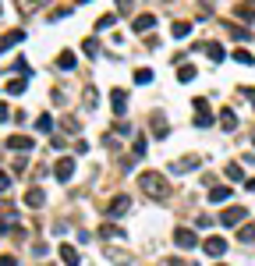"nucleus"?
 I'll use <instances>...</instances> for the list:
<instances>
[{
  "label": "nucleus",
  "mask_w": 255,
  "mask_h": 266,
  "mask_svg": "<svg viewBox=\"0 0 255 266\" xmlns=\"http://www.w3.org/2000/svg\"><path fill=\"white\" fill-rule=\"evenodd\" d=\"M238 242H255V224H244L238 231Z\"/></svg>",
  "instance_id": "nucleus-18"
},
{
  "label": "nucleus",
  "mask_w": 255,
  "mask_h": 266,
  "mask_svg": "<svg viewBox=\"0 0 255 266\" xmlns=\"http://www.w3.org/2000/svg\"><path fill=\"white\" fill-rule=\"evenodd\" d=\"M60 259H64V262H68V266H78V252H74V248H71V245H68V242H64V245H60Z\"/></svg>",
  "instance_id": "nucleus-15"
},
{
  "label": "nucleus",
  "mask_w": 255,
  "mask_h": 266,
  "mask_svg": "<svg viewBox=\"0 0 255 266\" xmlns=\"http://www.w3.org/2000/svg\"><path fill=\"white\" fill-rule=\"evenodd\" d=\"M206 54H209V60H216V64L224 60V46H220V43H209V46H206Z\"/></svg>",
  "instance_id": "nucleus-17"
},
{
  "label": "nucleus",
  "mask_w": 255,
  "mask_h": 266,
  "mask_svg": "<svg viewBox=\"0 0 255 266\" xmlns=\"http://www.w3.org/2000/svg\"><path fill=\"white\" fill-rule=\"evenodd\" d=\"M82 50H85V54H89V57H96V54H100V46H96V43H92V40H89V43H85V46H82Z\"/></svg>",
  "instance_id": "nucleus-31"
},
{
  "label": "nucleus",
  "mask_w": 255,
  "mask_h": 266,
  "mask_svg": "<svg viewBox=\"0 0 255 266\" xmlns=\"http://www.w3.org/2000/svg\"><path fill=\"white\" fill-rule=\"evenodd\" d=\"M152 25H156V14H138V18L132 22V28H135V32H149Z\"/></svg>",
  "instance_id": "nucleus-11"
},
{
  "label": "nucleus",
  "mask_w": 255,
  "mask_h": 266,
  "mask_svg": "<svg viewBox=\"0 0 255 266\" xmlns=\"http://www.w3.org/2000/svg\"><path fill=\"white\" fill-rule=\"evenodd\" d=\"M138 181H142V188H146V192H149L152 199H166V196H170V188H166V178H163V174H156V170H146Z\"/></svg>",
  "instance_id": "nucleus-1"
},
{
  "label": "nucleus",
  "mask_w": 255,
  "mask_h": 266,
  "mask_svg": "<svg viewBox=\"0 0 255 266\" xmlns=\"http://www.w3.org/2000/svg\"><path fill=\"white\" fill-rule=\"evenodd\" d=\"M135 82H138V86H149V82H152V71L138 68V71H135Z\"/></svg>",
  "instance_id": "nucleus-25"
},
{
  "label": "nucleus",
  "mask_w": 255,
  "mask_h": 266,
  "mask_svg": "<svg viewBox=\"0 0 255 266\" xmlns=\"http://www.w3.org/2000/svg\"><path fill=\"white\" fill-rule=\"evenodd\" d=\"M178 78H181V82H192V78H195V68H192V64H181Z\"/></svg>",
  "instance_id": "nucleus-24"
},
{
  "label": "nucleus",
  "mask_w": 255,
  "mask_h": 266,
  "mask_svg": "<svg viewBox=\"0 0 255 266\" xmlns=\"http://www.w3.org/2000/svg\"><path fill=\"white\" fill-rule=\"evenodd\" d=\"M57 64H60V68H68V71H71V68H74V54H71V50H64V54H60V57H57Z\"/></svg>",
  "instance_id": "nucleus-23"
},
{
  "label": "nucleus",
  "mask_w": 255,
  "mask_h": 266,
  "mask_svg": "<svg viewBox=\"0 0 255 266\" xmlns=\"http://www.w3.org/2000/svg\"><path fill=\"white\" fill-rule=\"evenodd\" d=\"M202 248H206V256H212V259H220V256L227 252V242H224V238H216V234H209Z\"/></svg>",
  "instance_id": "nucleus-4"
},
{
  "label": "nucleus",
  "mask_w": 255,
  "mask_h": 266,
  "mask_svg": "<svg viewBox=\"0 0 255 266\" xmlns=\"http://www.w3.org/2000/svg\"><path fill=\"white\" fill-rule=\"evenodd\" d=\"M54 174H57V181H64V184H68V178L74 174V160H71V156H64V160L57 164V170H54Z\"/></svg>",
  "instance_id": "nucleus-7"
},
{
  "label": "nucleus",
  "mask_w": 255,
  "mask_h": 266,
  "mask_svg": "<svg viewBox=\"0 0 255 266\" xmlns=\"http://www.w3.org/2000/svg\"><path fill=\"white\" fill-rule=\"evenodd\" d=\"M8 118H11V106H8V103H0V121H8Z\"/></svg>",
  "instance_id": "nucleus-35"
},
{
  "label": "nucleus",
  "mask_w": 255,
  "mask_h": 266,
  "mask_svg": "<svg viewBox=\"0 0 255 266\" xmlns=\"http://www.w3.org/2000/svg\"><path fill=\"white\" fill-rule=\"evenodd\" d=\"M202 160L198 156H184V160H174V164H170V170H174V174H188V170H195Z\"/></svg>",
  "instance_id": "nucleus-6"
},
{
  "label": "nucleus",
  "mask_w": 255,
  "mask_h": 266,
  "mask_svg": "<svg viewBox=\"0 0 255 266\" xmlns=\"http://www.w3.org/2000/svg\"><path fill=\"white\" fill-rule=\"evenodd\" d=\"M152 121H156V138H166V124H163V114L160 110L152 114Z\"/></svg>",
  "instance_id": "nucleus-21"
},
{
  "label": "nucleus",
  "mask_w": 255,
  "mask_h": 266,
  "mask_svg": "<svg viewBox=\"0 0 255 266\" xmlns=\"http://www.w3.org/2000/svg\"><path fill=\"white\" fill-rule=\"evenodd\" d=\"M220 124H224L227 132H234V128H238V114H234L230 106H227V110H220Z\"/></svg>",
  "instance_id": "nucleus-14"
},
{
  "label": "nucleus",
  "mask_w": 255,
  "mask_h": 266,
  "mask_svg": "<svg viewBox=\"0 0 255 266\" xmlns=\"http://www.w3.org/2000/svg\"><path fill=\"white\" fill-rule=\"evenodd\" d=\"M135 156H146V138H135Z\"/></svg>",
  "instance_id": "nucleus-32"
},
{
  "label": "nucleus",
  "mask_w": 255,
  "mask_h": 266,
  "mask_svg": "<svg viewBox=\"0 0 255 266\" xmlns=\"http://www.w3.org/2000/svg\"><path fill=\"white\" fill-rule=\"evenodd\" d=\"M195 242H198L195 231H188V227H178V234H174V245H178V248L188 252V248H195Z\"/></svg>",
  "instance_id": "nucleus-5"
},
{
  "label": "nucleus",
  "mask_w": 255,
  "mask_h": 266,
  "mask_svg": "<svg viewBox=\"0 0 255 266\" xmlns=\"http://www.w3.org/2000/svg\"><path fill=\"white\" fill-rule=\"evenodd\" d=\"M227 178L241 184V181H244V167H241V164H227Z\"/></svg>",
  "instance_id": "nucleus-16"
},
{
  "label": "nucleus",
  "mask_w": 255,
  "mask_h": 266,
  "mask_svg": "<svg viewBox=\"0 0 255 266\" xmlns=\"http://www.w3.org/2000/svg\"><path fill=\"white\" fill-rule=\"evenodd\" d=\"M22 89H25V78H14V82H8V92H11V96H18Z\"/></svg>",
  "instance_id": "nucleus-27"
},
{
  "label": "nucleus",
  "mask_w": 255,
  "mask_h": 266,
  "mask_svg": "<svg viewBox=\"0 0 255 266\" xmlns=\"http://www.w3.org/2000/svg\"><path fill=\"white\" fill-rule=\"evenodd\" d=\"M25 40V32L22 28H14V32H8V36H0V54H4L8 46H14V43H22Z\"/></svg>",
  "instance_id": "nucleus-9"
},
{
  "label": "nucleus",
  "mask_w": 255,
  "mask_h": 266,
  "mask_svg": "<svg viewBox=\"0 0 255 266\" xmlns=\"http://www.w3.org/2000/svg\"><path fill=\"white\" fill-rule=\"evenodd\" d=\"M8 146H11V149H18V153H28L36 142H32L28 135H11V142H8Z\"/></svg>",
  "instance_id": "nucleus-10"
},
{
  "label": "nucleus",
  "mask_w": 255,
  "mask_h": 266,
  "mask_svg": "<svg viewBox=\"0 0 255 266\" xmlns=\"http://www.w3.org/2000/svg\"><path fill=\"white\" fill-rule=\"evenodd\" d=\"M238 14H241L244 22H252V18H255V8H248V4H244V8H238Z\"/></svg>",
  "instance_id": "nucleus-30"
},
{
  "label": "nucleus",
  "mask_w": 255,
  "mask_h": 266,
  "mask_svg": "<svg viewBox=\"0 0 255 266\" xmlns=\"http://www.w3.org/2000/svg\"><path fill=\"white\" fill-rule=\"evenodd\" d=\"M170 32H174L178 40H181V36H188V32H192V22H174V25H170Z\"/></svg>",
  "instance_id": "nucleus-19"
},
{
  "label": "nucleus",
  "mask_w": 255,
  "mask_h": 266,
  "mask_svg": "<svg viewBox=\"0 0 255 266\" xmlns=\"http://www.w3.org/2000/svg\"><path fill=\"white\" fill-rule=\"evenodd\" d=\"M230 199V184H212L209 188V202H227Z\"/></svg>",
  "instance_id": "nucleus-8"
},
{
  "label": "nucleus",
  "mask_w": 255,
  "mask_h": 266,
  "mask_svg": "<svg viewBox=\"0 0 255 266\" xmlns=\"http://www.w3.org/2000/svg\"><path fill=\"white\" fill-rule=\"evenodd\" d=\"M100 234H103V238H124V231H120V227H103Z\"/></svg>",
  "instance_id": "nucleus-28"
},
{
  "label": "nucleus",
  "mask_w": 255,
  "mask_h": 266,
  "mask_svg": "<svg viewBox=\"0 0 255 266\" xmlns=\"http://www.w3.org/2000/svg\"><path fill=\"white\" fill-rule=\"evenodd\" d=\"M244 216H248V210H244V206H230V210H224V213H220V224H224V227H238Z\"/></svg>",
  "instance_id": "nucleus-3"
},
{
  "label": "nucleus",
  "mask_w": 255,
  "mask_h": 266,
  "mask_svg": "<svg viewBox=\"0 0 255 266\" xmlns=\"http://www.w3.org/2000/svg\"><path fill=\"white\" fill-rule=\"evenodd\" d=\"M234 60H238V64H252V54H248V50H234Z\"/></svg>",
  "instance_id": "nucleus-29"
},
{
  "label": "nucleus",
  "mask_w": 255,
  "mask_h": 266,
  "mask_svg": "<svg viewBox=\"0 0 255 266\" xmlns=\"http://www.w3.org/2000/svg\"><path fill=\"white\" fill-rule=\"evenodd\" d=\"M25 206H32V210H36V206H42V192H39V188H32V192L25 196Z\"/></svg>",
  "instance_id": "nucleus-20"
},
{
  "label": "nucleus",
  "mask_w": 255,
  "mask_h": 266,
  "mask_svg": "<svg viewBox=\"0 0 255 266\" xmlns=\"http://www.w3.org/2000/svg\"><path fill=\"white\" fill-rule=\"evenodd\" d=\"M8 188H11V178H8L4 170H0V192H8Z\"/></svg>",
  "instance_id": "nucleus-33"
},
{
  "label": "nucleus",
  "mask_w": 255,
  "mask_h": 266,
  "mask_svg": "<svg viewBox=\"0 0 255 266\" xmlns=\"http://www.w3.org/2000/svg\"><path fill=\"white\" fill-rule=\"evenodd\" d=\"M110 100H114V114H124V110H128V92H124V89H114Z\"/></svg>",
  "instance_id": "nucleus-12"
},
{
  "label": "nucleus",
  "mask_w": 255,
  "mask_h": 266,
  "mask_svg": "<svg viewBox=\"0 0 255 266\" xmlns=\"http://www.w3.org/2000/svg\"><path fill=\"white\" fill-rule=\"evenodd\" d=\"M36 128L39 132H54V118H50V114H42V118L36 121Z\"/></svg>",
  "instance_id": "nucleus-22"
},
{
  "label": "nucleus",
  "mask_w": 255,
  "mask_h": 266,
  "mask_svg": "<svg viewBox=\"0 0 255 266\" xmlns=\"http://www.w3.org/2000/svg\"><path fill=\"white\" fill-rule=\"evenodd\" d=\"M220 266H224V262H220Z\"/></svg>",
  "instance_id": "nucleus-36"
},
{
  "label": "nucleus",
  "mask_w": 255,
  "mask_h": 266,
  "mask_svg": "<svg viewBox=\"0 0 255 266\" xmlns=\"http://www.w3.org/2000/svg\"><path fill=\"white\" fill-rule=\"evenodd\" d=\"M0 266H18V259L14 256H0Z\"/></svg>",
  "instance_id": "nucleus-34"
},
{
  "label": "nucleus",
  "mask_w": 255,
  "mask_h": 266,
  "mask_svg": "<svg viewBox=\"0 0 255 266\" xmlns=\"http://www.w3.org/2000/svg\"><path fill=\"white\" fill-rule=\"evenodd\" d=\"M114 22H117V14H106V18H100V22H96V32H103V28H110Z\"/></svg>",
  "instance_id": "nucleus-26"
},
{
  "label": "nucleus",
  "mask_w": 255,
  "mask_h": 266,
  "mask_svg": "<svg viewBox=\"0 0 255 266\" xmlns=\"http://www.w3.org/2000/svg\"><path fill=\"white\" fill-rule=\"evenodd\" d=\"M212 124V110L206 96H195V128H209Z\"/></svg>",
  "instance_id": "nucleus-2"
},
{
  "label": "nucleus",
  "mask_w": 255,
  "mask_h": 266,
  "mask_svg": "<svg viewBox=\"0 0 255 266\" xmlns=\"http://www.w3.org/2000/svg\"><path fill=\"white\" fill-rule=\"evenodd\" d=\"M128 206H132V199H128V196H117V199L110 202V216H124Z\"/></svg>",
  "instance_id": "nucleus-13"
}]
</instances>
